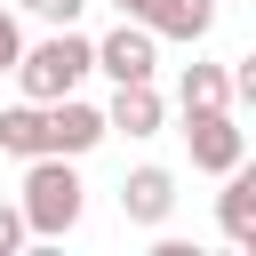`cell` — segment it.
Masks as SVG:
<instances>
[{
    "mask_svg": "<svg viewBox=\"0 0 256 256\" xmlns=\"http://www.w3.org/2000/svg\"><path fill=\"white\" fill-rule=\"evenodd\" d=\"M120 136H160V88L152 80H128V88H112V112H104Z\"/></svg>",
    "mask_w": 256,
    "mask_h": 256,
    "instance_id": "9c48e42d",
    "label": "cell"
},
{
    "mask_svg": "<svg viewBox=\"0 0 256 256\" xmlns=\"http://www.w3.org/2000/svg\"><path fill=\"white\" fill-rule=\"evenodd\" d=\"M0 152H16V160H40L48 152V104H8L0 112Z\"/></svg>",
    "mask_w": 256,
    "mask_h": 256,
    "instance_id": "30bf717a",
    "label": "cell"
},
{
    "mask_svg": "<svg viewBox=\"0 0 256 256\" xmlns=\"http://www.w3.org/2000/svg\"><path fill=\"white\" fill-rule=\"evenodd\" d=\"M240 248H256V232H248V240H240Z\"/></svg>",
    "mask_w": 256,
    "mask_h": 256,
    "instance_id": "e0dca14e",
    "label": "cell"
},
{
    "mask_svg": "<svg viewBox=\"0 0 256 256\" xmlns=\"http://www.w3.org/2000/svg\"><path fill=\"white\" fill-rule=\"evenodd\" d=\"M88 72H96V40H80L72 24H56V40L24 48V64H16V80H24V96H32V104H56V96H72Z\"/></svg>",
    "mask_w": 256,
    "mask_h": 256,
    "instance_id": "6da1fadb",
    "label": "cell"
},
{
    "mask_svg": "<svg viewBox=\"0 0 256 256\" xmlns=\"http://www.w3.org/2000/svg\"><path fill=\"white\" fill-rule=\"evenodd\" d=\"M96 72H104L112 88L152 80V72H160V32H152L144 16H120V32H104V40H96Z\"/></svg>",
    "mask_w": 256,
    "mask_h": 256,
    "instance_id": "3957f363",
    "label": "cell"
},
{
    "mask_svg": "<svg viewBox=\"0 0 256 256\" xmlns=\"http://www.w3.org/2000/svg\"><path fill=\"white\" fill-rule=\"evenodd\" d=\"M24 64V32H16V16L0 8V72H16Z\"/></svg>",
    "mask_w": 256,
    "mask_h": 256,
    "instance_id": "4fadbf2b",
    "label": "cell"
},
{
    "mask_svg": "<svg viewBox=\"0 0 256 256\" xmlns=\"http://www.w3.org/2000/svg\"><path fill=\"white\" fill-rule=\"evenodd\" d=\"M16 8H32V16H48V24H72V16H80V0H16Z\"/></svg>",
    "mask_w": 256,
    "mask_h": 256,
    "instance_id": "9a60e30c",
    "label": "cell"
},
{
    "mask_svg": "<svg viewBox=\"0 0 256 256\" xmlns=\"http://www.w3.org/2000/svg\"><path fill=\"white\" fill-rule=\"evenodd\" d=\"M104 136H112V120H104L96 104H80V96H56V104H48V152L80 160V152H96Z\"/></svg>",
    "mask_w": 256,
    "mask_h": 256,
    "instance_id": "5b68a950",
    "label": "cell"
},
{
    "mask_svg": "<svg viewBox=\"0 0 256 256\" xmlns=\"http://www.w3.org/2000/svg\"><path fill=\"white\" fill-rule=\"evenodd\" d=\"M168 208H176V176L168 168H136L120 184V216L128 224H168Z\"/></svg>",
    "mask_w": 256,
    "mask_h": 256,
    "instance_id": "8992f818",
    "label": "cell"
},
{
    "mask_svg": "<svg viewBox=\"0 0 256 256\" xmlns=\"http://www.w3.org/2000/svg\"><path fill=\"white\" fill-rule=\"evenodd\" d=\"M32 240V224H24V200H0V256H16Z\"/></svg>",
    "mask_w": 256,
    "mask_h": 256,
    "instance_id": "7c38bea8",
    "label": "cell"
},
{
    "mask_svg": "<svg viewBox=\"0 0 256 256\" xmlns=\"http://www.w3.org/2000/svg\"><path fill=\"white\" fill-rule=\"evenodd\" d=\"M232 104H248V112H256V56H240V64H232Z\"/></svg>",
    "mask_w": 256,
    "mask_h": 256,
    "instance_id": "5bb4252c",
    "label": "cell"
},
{
    "mask_svg": "<svg viewBox=\"0 0 256 256\" xmlns=\"http://www.w3.org/2000/svg\"><path fill=\"white\" fill-rule=\"evenodd\" d=\"M216 224H224V240H248V232H256V160H240V168L224 176V192H216Z\"/></svg>",
    "mask_w": 256,
    "mask_h": 256,
    "instance_id": "ba28073f",
    "label": "cell"
},
{
    "mask_svg": "<svg viewBox=\"0 0 256 256\" xmlns=\"http://www.w3.org/2000/svg\"><path fill=\"white\" fill-rule=\"evenodd\" d=\"M184 144H192V168H208V176H232V168L248 160L232 104H200V112H184Z\"/></svg>",
    "mask_w": 256,
    "mask_h": 256,
    "instance_id": "277c9868",
    "label": "cell"
},
{
    "mask_svg": "<svg viewBox=\"0 0 256 256\" xmlns=\"http://www.w3.org/2000/svg\"><path fill=\"white\" fill-rule=\"evenodd\" d=\"M176 104H184V112H200V104H232V64H184Z\"/></svg>",
    "mask_w": 256,
    "mask_h": 256,
    "instance_id": "8fae6325",
    "label": "cell"
},
{
    "mask_svg": "<svg viewBox=\"0 0 256 256\" xmlns=\"http://www.w3.org/2000/svg\"><path fill=\"white\" fill-rule=\"evenodd\" d=\"M160 40H208V24H216V0H144L136 8Z\"/></svg>",
    "mask_w": 256,
    "mask_h": 256,
    "instance_id": "52a82bcc",
    "label": "cell"
},
{
    "mask_svg": "<svg viewBox=\"0 0 256 256\" xmlns=\"http://www.w3.org/2000/svg\"><path fill=\"white\" fill-rule=\"evenodd\" d=\"M112 8H120V16H136V8H144V0H112Z\"/></svg>",
    "mask_w": 256,
    "mask_h": 256,
    "instance_id": "2e32d148",
    "label": "cell"
},
{
    "mask_svg": "<svg viewBox=\"0 0 256 256\" xmlns=\"http://www.w3.org/2000/svg\"><path fill=\"white\" fill-rule=\"evenodd\" d=\"M24 224H32V240H64L80 224V176L64 152H40L24 168Z\"/></svg>",
    "mask_w": 256,
    "mask_h": 256,
    "instance_id": "7a4b0ae2",
    "label": "cell"
}]
</instances>
